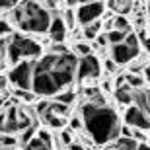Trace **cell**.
<instances>
[{
  "instance_id": "1",
  "label": "cell",
  "mask_w": 150,
  "mask_h": 150,
  "mask_svg": "<svg viewBox=\"0 0 150 150\" xmlns=\"http://www.w3.org/2000/svg\"><path fill=\"white\" fill-rule=\"evenodd\" d=\"M78 59L72 53L67 55H43L35 62L31 92L35 96H57L76 80Z\"/></svg>"
},
{
  "instance_id": "2",
  "label": "cell",
  "mask_w": 150,
  "mask_h": 150,
  "mask_svg": "<svg viewBox=\"0 0 150 150\" xmlns=\"http://www.w3.org/2000/svg\"><path fill=\"white\" fill-rule=\"evenodd\" d=\"M80 115H82L86 133L96 144H107L121 137V123L113 107L94 105L84 101L80 105Z\"/></svg>"
},
{
  "instance_id": "3",
  "label": "cell",
  "mask_w": 150,
  "mask_h": 150,
  "mask_svg": "<svg viewBox=\"0 0 150 150\" xmlns=\"http://www.w3.org/2000/svg\"><path fill=\"white\" fill-rule=\"evenodd\" d=\"M12 18L25 33H47L51 25V12L39 0H22L12 8Z\"/></svg>"
},
{
  "instance_id": "4",
  "label": "cell",
  "mask_w": 150,
  "mask_h": 150,
  "mask_svg": "<svg viewBox=\"0 0 150 150\" xmlns=\"http://www.w3.org/2000/svg\"><path fill=\"white\" fill-rule=\"evenodd\" d=\"M39 61L41 59V45L22 33H12L8 37L6 61L10 64H18L22 61Z\"/></svg>"
},
{
  "instance_id": "5",
  "label": "cell",
  "mask_w": 150,
  "mask_h": 150,
  "mask_svg": "<svg viewBox=\"0 0 150 150\" xmlns=\"http://www.w3.org/2000/svg\"><path fill=\"white\" fill-rule=\"evenodd\" d=\"M139 53H140L139 35L129 33L123 43L111 45V49H109V59L119 67V64H129V62H133L134 59H139Z\"/></svg>"
},
{
  "instance_id": "6",
  "label": "cell",
  "mask_w": 150,
  "mask_h": 150,
  "mask_svg": "<svg viewBox=\"0 0 150 150\" xmlns=\"http://www.w3.org/2000/svg\"><path fill=\"white\" fill-rule=\"evenodd\" d=\"M35 62L37 61H22L18 64H14V68L8 72V80L20 90H31Z\"/></svg>"
},
{
  "instance_id": "7",
  "label": "cell",
  "mask_w": 150,
  "mask_h": 150,
  "mask_svg": "<svg viewBox=\"0 0 150 150\" xmlns=\"http://www.w3.org/2000/svg\"><path fill=\"white\" fill-rule=\"evenodd\" d=\"M107 4L103 0H96V2H88V4H80L76 8V23H80L82 28L90 25V23L101 20L103 12H105Z\"/></svg>"
},
{
  "instance_id": "8",
  "label": "cell",
  "mask_w": 150,
  "mask_h": 150,
  "mask_svg": "<svg viewBox=\"0 0 150 150\" xmlns=\"http://www.w3.org/2000/svg\"><path fill=\"white\" fill-rule=\"evenodd\" d=\"M101 74V62L96 55H88L78 59L76 67V80L78 82H86V80H96Z\"/></svg>"
},
{
  "instance_id": "9",
  "label": "cell",
  "mask_w": 150,
  "mask_h": 150,
  "mask_svg": "<svg viewBox=\"0 0 150 150\" xmlns=\"http://www.w3.org/2000/svg\"><path fill=\"white\" fill-rule=\"evenodd\" d=\"M123 123L131 129H140V131H150V115L140 109L139 105H129L123 115Z\"/></svg>"
},
{
  "instance_id": "10",
  "label": "cell",
  "mask_w": 150,
  "mask_h": 150,
  "mask_svg": "<svg viewBox=\"0 0 150 150\" xmlns=\"http://www.w3.org/2000/svg\"><path fill=\"white\" fill-rule=\"evenodd\" d=\"M47 33L53 39V43H64V37H67V23H64V20L61 16H53Z\"/></svg>"
},
{
  "instance_id": "11",
  "label": "cell",
  "mask_w": 150,
  "mask_h": 150,
  "mask_svg": "<svg viewBox=\"0 0 150 150\" xmlns=\"http://www.w3.org/2000/svg\"><path fill=\"white\" fill-rule=\"evenodd\" d=\"M115 98L119 103H125V105H133L134 101V90L131 88V86H119V88H115Z\"/></svg>"
},
{
  "instance_id": "12",
  "label": "cell",
  "mask_w": 150,
  "mask_h": 150,
  "mask_svg": "<svg viewBox=\"0 0 150 150\" xmlns=\"http://www.w3.org/2000/svg\"><path fill=\"white\" fill-rule=\"evenodd\" d=\"M140 142H137L134 139H129V137H119L111 142V150H137Z\"/></svg>"
},
{
  "instance_id": "13",
  "label": "cell",
  "mask_w": 150,
  "mask_h": 150,
  "mask_svg": "<svg viewBox=\"0 0 150 150\" xmlns=\"http://www.w3.org/2000/svg\"><path fill=\"white\" fill-rule=\"evenodd\" d=\"M113 29L123 31V33H133V29H131V22L127 20V16H119V14L113 18Z\"/></svg>"
},
{
  "instance_id": "14",
  "label": "cell",
  "mask_w": 150,
  "mask_h": 150,
  "mask_svg": "<svg viewBox=\"0 0 150 150\" xmlns=\"http://www.w3.org/2000/svg\"><path fill=\"white\" fill-rule=\"evenodd\" d=\"M125 84L131 86L133 90H139L144 86V76L142 74H134V72H127L125 74Z\"/></svg>"
},
{
  "instance_id": "15",
  "label": "cell",
  "mask_w": 150,
  "mask_h": 150,
  "mask_svg": "<svg viewBox=\"0 0 150 150\" xmlns=\"http://www.w3.org/2000/svg\"><path fill=\"white\" fill-rule=\"evenodd\" d=\"M101 31V20H98V22L90 23V25H86V28H82V33L86 39H98V35H100Z\"/></svg>"
},
{
  "instance_id": "16",
  "label": "cell",
  "mask_w": 150,
  "mask_h": 150,
  "mask_svg": "<svg viewBox=\"0 0 150 150\" xmlns=\"http://www.w3.org/2000/svg\"><path fill=\"white\" fill-rule=\"evenodd\" d=\"M14 98H16L18 101L22 100V101H25V103H33V100L37 98V96H35L31 90H20V88H16V90H14Z\"/></svg>"
},
{
  "instance_id": "17",
  "label": "cell",
  "mask_w": 150,
  "mask_h": 150,
  "mask_svg": "<svg viewBox=\"0 0 150 150\" xmlns=\"http://www.w3.org/2000/svg\"><path fill=\"white\" fill-rule=\"evenodd\" d=\"M23 150H53V146L47 144V142H43L41 139H37V137H35V139H31L28 144L23 146Z\"/></svg>"
},
{
  "instance_id": "18",
  "label": "cell",
  "mask_w": 150,
  "mask_h": 150,
  "mask_svg": "<svg viewBox=\"0 0 150 150\" xmlns=\"http://www.w3.org/2000/svg\"><path fill=\"white\" fill-rule=\"evenodd\" d=\"M74 100H76V94L74 92H59V94L55 96V101H59V103H62V105H72Z\"/></svg>"
},
{
  "instance_id": "19",
  "label": "cell",
  "mask_w": 150,
  "mask_h": 150,
  "mask_svg": "<svg viewBox=\"0 0 150 150\" xmlns=\"http://www.w3.org/2000/svg\"><path fill=\"white\" fill-rule=\"evenodd\" d=\"M107 41H109V47L111 45H119L125 41V37H127L129 33H123V31H117V29H111V31H107Z\"/></svg>"
},
{
  "instance_id": "20",
  "label": "cell",
  "mask_w": 150,
  "mask_h": 150,
  "mask_svg": "<svg viewBox=\"0 0 150 150\" xmlns=\"http://www.w3.org/2000/svg\"><path fill=\"white\" fill-rule=\"evenodd\" d=\"M35 137H37V127H35V123H33L31 127H28L25 131H22V137H20V144L25 146V144L29 142V140L35 139Z\"/></svg>"
},
{
  "instance_id": "21",
  "label": "cell",
  "mask_w": 150,
  "mask_h": 150,
  "mask_svg": "<svg viewBox=\"0 0 150 150\" xmlns=\"http://www.w3.org/2000/svg\"><path fill=\"white\" fill-rule=\"evenodd\" d=\"M74 53L80 55V59H82V57H88V55H94V53H92V47H90L88 43H84V41H78V43L74 45Z\"/></svg>"
},
{
  "instance_id": "22",
  "label": "cell",
  "mask_w": 150,
  "mask_h": 150,
  "mask_svg": "<svg viewBox=\"0 0 150 150\" xmlns=\"http://www.w3.org/2000/svg\"><path fill=\"white\" fill-rule=\"evenodd\" d=\"M113 10H117L119 16H125L131 10V0H115V8Z\"/></svg>"
},
{
  "instance_id": "23",
  "label": "cell",
  "mask_w": 150,
  "mask_h": 150,
  "mask_svg": "<svg viewBox=\"0 0 150 150\" xmlns=\"http://www.w3.org/2000/svg\"><path fill=\"white\" fill-rule=\"evenodd\" d=\"M20 139H16L14 134H0V146H18Z\"/></svg>"
},
{
  "instance_id": "24",
  "label": "cell",
  "mask_w": 150,
  "mask_h": 150,
  "mask_svg": "<svg viewBox=\"0 0 150 150\" xmlns=\"http://www.w3.org/2000/svg\"><path fill=\"white\" fill-rule=\"evenodd\" d=\"M64 23H67V28H74L76 25V10H72V8H68L67 12H64Z\"/></svg>"
},
{
  "instance_id": "25",
  "label": "cell",
  "mask_w": 150,
  "mask_h": 150,
  "mask_svg": "<svg viewBox=\"0 0 150 150\" xmlns=\"http://www.w3.org/2000/svg\"><path fill=\"white\" fill-rule=\"evenodd\" d=\"M61 144H64V146L72 144V129L70 127H64L61 131Z\"/></svg>"
},
{
  "instance_id": "26",
  "label": "cell",
  "mask_w": 150,
  "mask_h": 150,
  "mask_svg": "<svg viewBox=\"0 0 150 150\" xmlns=\"http://www.w3.org/2000/svg\"><path fill=\"white\" fill-rule=\"evenodd\" d=\"M49 53H51V55H67L68 49L62 43H53V45H51V49H49Z\"/></svg>"
},
{
  "instance_id": "27",
  "label": "cell",
  "mask_w": 150,
  "mask_h": 150,
  "mask_svg": "<svg viewBox=\"0 0 150 150\" xmlns=\"http://www.w3.org/2000/svg\"><path fill=\"white\" fill-rule=\"evenodd\" d=\"M37 139H41L43 142H47V144L53 146V134H51L47 129H39L37 131Z\"/></svg>"
},
{
  "instance_id": "28",
  "label": "cell",
  "mask_w": 150,
  "mask_h": 150,
  "mask_svg": "<svg viewBox=\"0 0 150 150\" xmlns=\"http://www.w3.org/2000/svg\"><path fill=\"white\" fill-rule=\"evenodd\" d=\"M68 127L72 129V131H80V129H84L82 117H70V119H68Z\"/></svg>"
},
{
  "instance_id": "29",
  "label": "cell",
  "mask_w": 150,
  "mask_h": 150,
  "mask_svg": "<svg viewBox=\"0 0 150 150\" xmlns=\"http://www.w3.org/2000/svg\"><path fill=\"white\" fill-rule=\"evenodd\" d=\"M12 35V25L6 20H0V37H10Z\"/></svg>"
},
{
  "instance_id": "30",
  "label": "cell",
  "mask_w": 150,
  "mask_h": 150,
  "mask_svg": "<svg viewBox=\"0 0 150 150\" xmlns=\"http://www.w3.org/2000/svg\"><path fill=\"white\" fill-rule=\"evenodd\" d=\"M133 139L137 140V142H146V140H148V134H146L144 131H140V129H133Z\"/></svg>"
},
{
  "instance_id": "31",
  "label": "cell",
  "mask_w": 150,
  "mask_h": 150,
  "mask_svg": "<svg viewBox=\"0 0 150 150\" xmlns=\"http://www.w3.org/2000/svg\"><path fill=\"white\" fill-rule=\"evenodd\" d=\"M22 0H0V10H10V8H16Z\"/></svg>"
},
{
  "instance_id": "32",
  "label": "cell",
  "mask_w": 150,
  "mask_h": 150,
  "mask_svg": "<svg viewBox=\"0 0 150 150\" xmlns=\"http://www.w3.org/2000/svg\"><path fill=\"white\" fill-rule=\"evenodd\" d=\"M96 45H98V49H103V47H107V45H109V41H107V35H98V39H96Z\"/></svg>"
},
{
  "instance_id": "33",
  "label": "cell",
  "mask_w": 150,
  "mask_h": 150,
  "mask_svg": "<svg viewBox=\"0 0 150 150\" xmlns=\"http://www.w3.org/2000/svg\"><path fill=\"white\" fill-rule=\"evenodd\" d=\"M105 70H107V72H111V74L117 72V64L111 61V59H109V61H105Z\"/></svg>"
},
{
  "instance_id": "34",
  "label": "cell",
  "mask_w": 150,
  "mask_h": 150,
  "mask_svg": "<svg viewBox=\"0 0 150 150\" xmlns=\"http://www.w3.org/2000/svg\"><path fill=\"white\" fill-rule=\"evenodd\" d=\"M67 150H86V148H84V146H82V144H78V142H72V144L68 146V148H67Z\"/></svg>"
},
{
  "instance_id": "35",
  "label": "cell",
  "mask_w": 150,
  "mask_h": 150,
  "mask_svg": "<svg viewBox=\"0 0 150 150\" xmlns=\"http://www.w3.org/2000/svg\"><path fill=\"white\" fill-rule=\"evenodd\" d=\"M137 150H150V144H148V142H140Z\"/></svg>"
},
{
  "instance_id": "36",
  "label": "cell",
  "mask_w": 150,
  "mask_h": 150,
  "mask_svg": "<svg viewBox=\"0 0 150 150\" xmlns=\"http://www.w3.org/2000/svg\"><path fill=\"white\" fill-rule=\"evenodd\" d=\"M142 45H144V49H146V51L150 53V37H146L144 41H142Z\"/></svg>"
},
{
  "instance_id": "37",
  "label": "cell",
  "mask_w": 150,
  "mask_h": 150,
  "mask_svg": "<svg viewBox=\"0 0 150 150\" xmlns=\"http://www.w3.org/2000/svg\"><path fill=\"white\" fill-rule=\"evenodd\" d=\"M144 78L150 82V67H146V68H144Z\"/></svg>"
},
{
  "instance_id": "38",
  "label": "cell",
  "mask_w": 150,
  "mask_h": 150,
  "mask_svg": "<svg viewBox=\"0 0 150 150\" xmlns=\"http://www.w3.org/2000/svg\"><path fill=\"white\" fill-rule=\"evenodd\" d=\"M0 150H18L16 146H0Z\"/></svg>"
},
{
  "instance_id": "39",
  "label": "cell",
  "mask_w": 150,
  "mask_h": 150,
  "mask_svg": "<svg viewBox=\"0 0 150 150\" xmlns=\"http://www.w3.org/2000/svg\"><path fill=\"white\" fill-rule=\"evenodd\" d=\"M103 90H111V84H109V82H103Z\"/></svg>"
},
{
  "instance_id": "40",
  "label": "cell",
  "mask_w": 150,
  "mask_h": 150,
  "mask_svg": "<svg viewBox=\"0 0 150 150\" xmlns=\"http://www.w3.org/2000/svg\"><path fill=\"white\" fill-rule=\"evenodd\" d=\"M6 105V101H4V98H2V96H0V109H2V107Z\"/></svg>"
},
{
  "instance_id": "41",
  "label": "cell",
  "mask_w": 150,
  "mask_h": 150,
  "mask_svg": "<svg viewBox=\"0 0 150 150\" xmlns=\"http://www.w3.org/2000/svg\"><path fill=\"white\" fill-rule=\"evenodd\" d=\"M88 2H96V0H80V4H88Z\"/></svg>"
},
{
  "instance_id": "42",
  "label": "cell",
  "mask_w": 150,
  "mask_h": 150,
  "mask_svg": "<svg viewBox=\"0 0 150 150\" xmlns=\"http://www.w3.org/2000/svg\"><path fill=\"white\" fill-rule=\"evenodd\" d=\"M148 144H150V133H148Z\"/></svg>"
}]
</instances>
